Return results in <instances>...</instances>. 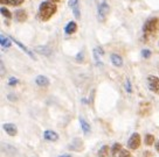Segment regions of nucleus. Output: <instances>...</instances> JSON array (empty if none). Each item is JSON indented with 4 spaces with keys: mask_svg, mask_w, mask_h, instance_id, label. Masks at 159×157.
<instances>
[{
    "mask_svg": "<svg viewBox=\"0 0 159 157\" xmlns=\"http://www.w3.org/2000/svg\"><path fill=\"white\" fill-rule=\"evenodd\" d=\"M159 29V18L153 16L145 21L143 25V34L145 37H149L151 35H154Z\"/></svg>",
    "mask_w": 159,
    "mask_h": 157,
    "instance_id": "nucleus-2",
    "label": "nucleus"
},
{
    "mask_svg": "<svg viewBox=\"0 0 159 157\" xmlns=\"http://www.w3.org/2000/svg\"><path fill=\"white\" fill-rule=\"evenodd\" d=\"M120 150H122V146L119 143H115L112 148H111V155H112V157L116 156V154H118Z\"/></svg>",
    "mask_w": 159,
    "mask_h": 157,
    "instance_id": "nucleus-22",
    "label": "nucleus"
},
{
    "mask_svg": "<svg viewBox=\"0 0 159 157\" xmlns=\"http://www.w3.org/2000/svg\"><path fill=\"white\" fill-rule=\"evenodd\" d=\"M7 99H8V100H11V101H16V100H18V97H16L15 94L10 93L8 95H7Z\"/></svg>",
    "mask_w": 159,
    "mask_h": 157,
    "instance_id": "nucleus-28",
    "label": "nucleus"
},
{
    "mask_svg": "<svg viewBox=\"0 0 159 157\" xmlns=\"http://www.w3.org/2000/svg\"><path fill=\"white\" fill-rule=\"evenodd\" d=\"M35 84H36L38 86H40V87H47V86H49L50 82L46 76L40 74V76H38V77L35 78Z\"/></svg>",
    "mask_w": 159,
    "mask_h": 157,
    "instance_id": "nucleus-9",
    "label": "nucleus"
},
{
    "mask_svg": "<svg viewBox=\"0 0 159 157\" xmlns=\"http://www.w3.org/2000/svg\"><path fill=\"white\" fill-rule=\"evenodd\" d=\"M0 12H1V15H2L4 18H6V19H12V13H11L10 11L7 10L6 7L1 6V8H0Z\"/></svg>",
    "mask_w": 159,
    "mask_h": 157,
    "instance_id": "nucleus-21",
    "label": "nucleus"
},
{
    "mask_svg": "<svg viewBox=\"0 0 159 157\" xmlns=\"http://www.w3.org/2000/svg\"><path fill=\"white\" fill-rule=\"evenodd\" d=\"M16 84H19V79L15 78V77H10L8 78V85L10 86H15Z\"/></svg>",
    "mask_w": 159,
    "mask_h": 157,
    "instance_id": "nucleus-25",
    "label": "nucleus"
},
{
    "mask_svg": "<svg viewBox=\"0 0 159 157\" xmlns=\"http://www.w3.org/2000/svg\"><path fill=\"white\" fill-rule=\"evenodd\" d=\"M156 150H157V151L159 152V141L157 143H156Z\"/></svg>",
    "mask_w": 159,
    "mask_h": 157,
    "instance_id": "nucleus-31",
    "label": "nucleus"
},
{
    "mask_svg": "<svg viewBox=\"0 0 159 157\" xmlns=\"http://www.w3.org/2000/svg\"><path fill=\"white\" fill-rule=\"evenodd\" d=\"M144 142L146 146H152L154 142V136L153 135H151V134H148L146 136H145V140H144Z\"/></svg>",
    "mask_w": 159,
    "mask_h": 157,
    "instance_id": "nucleus-23",
    "label": "nucleus"
},
{
    "mask_svg": "<svg viewBox=\"0 0 159 157\" xmlns=\"http://www.w3.org/2000/svg\"><path fill=\"white\" fill-rule=\"evenodd\" d=\"M35 51H36L38 54L43 55V56H46V57L50 56V54H52V50H50L48 47H46V45H40V47H36V48H35Z\"/></svg>",
    "mask_w": 159,
    "mask_h": 157,
    "instance_id": "nucleus-16",
    "label": "nucleus"
},
{
    "mask_svg": "<svg viewBox=\"0 0 159 157\" xmlns=\"http://www.w3.org/2000/svg\"><path fill=\"white\" fill-rule=\"evenodd\" d=\"M79 120H80V123H81V127H82V130L84 133V135H88L90 133V129H91L90 125L88 123V121H87L83 117H80Z\"/></svg>",
    "mask_w": 159,
    "mask_h": 157,
    "instance_id": "nucleus-15",
    "label": "nucleus"
},
{
    "mask_svg": "<svg viewBox=\"0 0 159 157\" xmlns=\"http://www.w3.org/2000/svg\"><path fill=\"white\" fill-rule=\"evenodd\" d=\"M10 39L12 40V41H13V42H14V43L16 44V45H18V47H19L20 49H21V50H24V51H25L26 54H27V55H28V56H30V58L36 59V58H35L34 54H33V51H30V50L28 49V48H27V47H26L25 44H24V43H21V42H20V41H18V40H16V39H14V37H11V36H10Z\"/></svg>",
    "mask_w": 159,
    "mask_h": 157,
    "instance_id": "nucleus-8",
    "label": "nucleus"
},
{
    "mask_svg": "<svg viewBox=\"0 0 159 157\" xmlns=\"http://www.w3.org/2000/svg\"><path fill=\"white\" fill-rule=\"evenodd\" d=\"M2 129L10 136H15L18 134V128H16V126H15L14 123H4L2 125Z\"/></svg>",
    "mask_w": 159,
    "mask_h": 157,
    "instance_id": "nucleus-7",
    "label": "nucleus"
},
{
    "mask_svg": "<svg viewBox=\"0 0 159 157\" xmlns=\"http://www.w3.org/2000/svg\"><path fill=\"white\" fill-rule=\"evenodd\" d=\"M25 0H1V4L8 6H20L24 4Z\"/></svg>",
    "mask_w": 159,
    "mask_h": 157,
    "instance_id": "nucleus-19",
    "label": "nucleus"
},
{
    "mask_svg": "<svg viewBox=\"0 0 159 157\" xmlns=\"http://www.w3.org/2000/svg\"><path fill=\"white\" fill-rule=\"evenodd\" d=\"M109 149H110V148L108 147V146H103V147L98 150V157H107V156H108Z\"/></svg>",
    "mask_w": 159,
    "mask_h": 157,
    "instance_id": "nucleus-20",
    "label": "nucleus"
},
{
    "mask_svg": "<svg viewBox=\"0 0 159 157\" xmlns=\"http://www.w3.org/2000/svg\"><path fill=\"white\" fill-rule=\"evenodd\" d=\"M146 83H148V87H149V90L151 92L159 94V78L158 77H156V76H149Z\"/></svg>",
    "mask_w": 159,
    "mask_h": 157,
    "instance_id": "nucleus-5",
    "label": "nucleus"
},
{
    "mask_svg": "<svg viewBox=\"0 0 159 157\" xmlns=\"http://www.w3.org/2000/svg\"><path fill=\"white\" fill-rule=\"evenodd\" d=\"M11 41H12V40L10 39V36H6V35H4V34L0 35V44H1L2 48H6V49L10 48Z\"/></svg>",
    "mask_w": 159,
    "mask_h": 157,
    "instance_id": "nucleus-17",
    "label": "nucleus"
},
{
    "mask_svg": "<svg viewBox=\"0 0 159 157\" xmlns=\"http://www.w3.org/2000/svg\"><path fill=\"white\" fill-rule=\"evenodd\" d=\"M118 157H131V154H130L129 150H126V149H122V150L119 151Z\"/></svg>",
    "mask_w": 159,
    "mask_h": 157,
    "instance_id": "nucleus-26",
    "label": "nucleus"
},
{
    "mask_svg": "<svg viewBox=\"0 0 159 157\" xmlns=\"http://www.w3.org/2000/svg\"><path fill=\"white\" fill-rule=\"evenodd\" d=\"M49 1H53V2H59V1H61V0H49Z\"/></svg>",
    "mask_w": 159,
    "mask_h": 157,
    "instance_id": "nucleus-33",
    "label": "nucleus"
},
{
    "mask_svg": "<svg viewBox=\"0 0 159 157\" xmlns=\"http://www.w3.org/2000/svg\"><path fill=\"white\" fill-rule=\"evenodd\" d=\"M158 45H159V43H158Z\"/></svg>",
    "mask_w": 159,
    "mask_h": 157,
    "instance_id": "nucleus-34",
    "label": "nucleus"
},
{
    "mask_svg": "<svg viewBox=\"0 0 159 157\" xmlns=\"http://www.w3.org/2000/svg\"><path fill=\"white\" fill-rule=\"evenodd\" d=\"M124 88L125 91L128 92V93H132V85H131V82H130V79L128 78L126 80H125L124 83Z\"/></svg>",
    "mask_w": 159,
    "mask_h": 157,
    "instance_id": "nucleus-24",
    "label": "nucleus"
},
{
    "mask_svg": "<svg viewBox=\"0 0 159 157\" xmlns=\"http://www.w3.org/2000/svg\"><path fill=\"white\" fill-rule=\"evenodd\" d=\"M140 142H142V138L138 133H134L131 136H130L129 141H128V147L131 150H137L140 147Z\"/></svg>",
    "mask_w": 159,
    "mask_h": 157,
    "instance_id": "nucleus-4",
    "label": "nucleus"
},
{
    "mask_svg": "<svg viewBox=\"0 0 159 157\" xmlns=\"http://www.w3.org/2000/svg\"><path fill=\"white\" fill-rule=\"evenodd\" d=\"M43 138L47 141H50V142H56L59 140V134L55 133L54 130H45L43 133Z\"/></svg>",
    "mask_w": 159,
    "mask_h": 157,
    "instance_id": "nucleus-10",
    "label": "nucleus"
},
{
    "mask_svg": "<svg viewBox=\"0 0 159 157\" xmlns=\"http://www.w3.org/2000/svg\"><path fill=\"white\" fill-rule=\"evenodd\" d=\"M59 157H71V155H69V154H66V155H61V156Z\"/></svg>",
    "mask_w": 159,
    "mask_h": 157,
    "instance_id": "nucleus-32",
    "label": "nucleus"
},
{
    "mask_svg": "<svg viewBox=\"0 0 159 157\" xmlns=\"http://www.w3.org/2000/svg\"><path fill=\"white\" fill-rule=\"evenodd\" d=\"M151 55H152L151 50H149V49H143V50H142V56H143L144 58H150V57H151Z\"/></svg>",
    "mask_w": 159,
    "mask_h": 157,
    "instance_id": "nucleus-27",
    "label": "nucleus"
},
{
    "mask_svg": "<svg viewBox=\"0 0 159 157\" xmlns=\"http://www.w3.org/2000/svg\"><path fill=\"white\" fill-rule=\"evenodd\" d=\"M110 61H111L112 65L117 66V68H120V66L123 65V58H122L118 54H111L110 55Z\"/></svg>",
    "mask_w": 159,
    "mask_h": 157,
    "instance_id": "nucleus-12",
    "label": "nucleus"
},
{
    "mask_svg": "<svg viewBox=\"0 0 159 157\" xmlns=\"http://www.w3.org/2000/svg\"><path fill=\"white\" fill-rule=\"evenodd\" d=\"M76 32H77V25H76V22L69 21L65 27V33L67 35H71V34H75Z\"/></svg>",
    "mask_w": 159,
    "mask_h": 157,
    "instance_id": "nucleus-11",
    "label": "nucleus"
},
{
    "mask_svg": "<svg viewBox=\"0 0 159 157\" xmlns=\"http://www.w3.org/2000/svg\"><path fill=\"white\" fill-rule=\"evenodd\" d=\"M0 65H1V76H4L5 74V68H4V62L2 61L0 62Z\"/></svg>",
    "mask_w": 159,
    "mask_h": 157,
    "instance_id": "nucleus-29",
    "label": "nucleus"
},
{
    "mask_svg": "<svg viewBox=\"0 0 159 157\" xmlns=\"http://www.w3.org/2000/svg\"><path fill=\"white\" fill-rule=\"evenodd\" d=\"M68 6L73 10V14L77 20L81 19V11H80V2L79 0H69Z\"/></svg>",
    "mask_w": 159,
    "mask_h": 157,
    "instance_id": "nucleus-6",
    "label": "nucleus"
},
{
    "mask_svg": "<svg viewBox=\"0 0 159 157\" xmlns=\"http://www.w3.org/2000/svg\"><path fill=\"white\" fill-rule=\"evenodd\" d=\"M2 151L5 152L6 155H8V156H13V155L16 154L15 148L12 147V146H10V144H6V143L2 144Z\"/></svg>",
    "mask_w": 159,
    "mask_h": 157,
    "instance_id": "nucleus-18",
    "label": "nucleus"
},
{
    "mask_svg": "<svg viewBox=\"0 0 159 157\" xmlns=\"http://www.w3.org/2000/svg\"><path fill=\"white\" fill-rule=\"evenodd\" d=\"M69 148L75 151H81L83 148V143L81 141V138H74V141L69 144Z\"/></svg>",
    "mask_w": 159,
    "mask_h": 157,
    "instance_id": "nucleus-14",
    "label": "nucleus"
},
{
    "mask_svg": "<svg viewBox=\"0 0 159 157\" xmlns=\"http://www.w3.org/2000/svg\"><path fill=\"white\" fill-rule=\"evenodd\" d=\"M15 20L18 21V22H25L27 18H28V15H27V12L25 10H18L15 12Z\"/></svg>",
    "mask_w": 159,
    "mask_h": 157,
    "instance_id": "nucleus-13",
    "label": "nucleus"
},
{
    "mask_svg": "<svg viewBox=\"0 0 159 157\" xmlns=\"http://www.w3.org/2000/svg\"><path fill=\"white\" fill-rule=\"evenodd\" d=\"M97 5V19L99 22H104L110 12V6L107 0H96Z\"/></svg>",
    "mask_w": 159,
    "mask_h": 157,
    "instance_id": "nucleus-3",
    "label": "nucleus"
},
{
    "mask_svg": "<svg viewBox=\"0 0 159 157\" xmlns=\"http://www.w3.org/2000/svg\"><path fill=\"white\" fill-rule=\"evenodd\" d=\"M82 55H83V53H80V54H77V57H76L77 61H80V62H82V59H83V56H82Z\"/></svg>",
    "mask_w": 159,
    "mask_h": 157,
    "instance_id": "nucleus-30",
    "label": "nucleus"
},
{
    "mask_svg": "<svg viewBox=\"0 0 159 157\" xmlns=\"http://www.w3.org/2000/svg\"><path fill=\"white\" fill-rule=\"evenodd\" d=\"M57 6L53 1H43L39 6V18L41 21H48L56 13Z\"/></svg>",
    "mask_w": 159,
    "mask_h": 157,
    "instance_id": "nucleus-1",
    "label": "nucleus"
}]
</instances>
